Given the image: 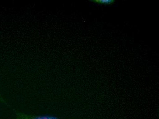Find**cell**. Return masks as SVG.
<instances>
[{"instance_id":"6da1fadb","label":"cell","mask_w":159,"mask_h":119,"mask_svg":"<svg viewBox=\"0 0 159 119\" xmlns=\"http://www.w3.org/2000/svg\"><path fill=\"white\" fill-rule=\"evenodd\" d=\"M16 118L15 119H61L54 117L48 115H30L20 112H16Z\"/></svg>"},{"instance_id":"7a4b0ae2","label":"cell","mask_w":159,"mask_h":119,"mask_svg":"<svg viewBox=\"0 0 159 119\" xmlns=\"http://www.w3.org/2000/svg\"><path fill=\"white\" fill-rule=\"evenodd\" d=\"M89 1L98 4L104 5L113 4L115 2V0H90Z\"/></svg>"}]
</instances>
